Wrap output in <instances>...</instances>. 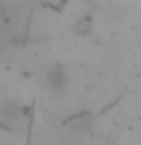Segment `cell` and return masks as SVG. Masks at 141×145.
<instances>
[{
  "label": "cell",
  "mask_w": 141,
  "mask_h": 145,
  "mask_svg": "<svg viewBox=\"0 0 141 145\" xmlns=\"http://www.w3.org/2000/svg\"><path fill=\"white\" fill-rule=\"evenodd\" d=\"M46 83L52 91H62L66 85H69V72H66L60 64L52 67L48 72H46Z\"/></svg>",
  "instance_id": "cell-1"
},
{
  "label": "cell",
  "mask_w": 141,
  "mask_h": 145,
  "mask_svg": "<svg viewBox=\"0 0 141 145\" xmlns=\"http://www.w3.org/2000/svg\"><path fill=\"white\" fill-rule=\"evenodd\" d=\"M89 25H91L89 17H85V19H79V21H77V25H75V31H77L79 35H87V33H89Z\"/></svg>",
  "instance_id": "cell-2"
}]
</instances>
